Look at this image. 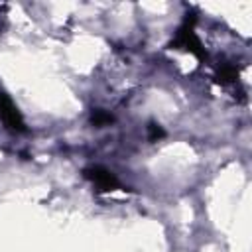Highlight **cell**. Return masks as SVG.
Here are the masks:
<instances>
[{
  "instance_id": "8992f818",
  "label": "cell",
  "mask_w": 252,
  "mask_h": 252,
  "mask_svg": "<svg viewBox=\"0 0 252 252\" xmlns=\"http://www.w3.org/2000/svg\"><path fill=\"white\" fill-rule=\"evenodd\" d=\"M165 136V132H163V128L161 126H158V124H150L148 126V138H150V142H158V140H161Z\"/></svg>"
},
{
  "instance_id": "6da1fadb",
  "label": "cell",
  "mask_w": 252,
  "mask_h": 252,
  "mask_svg": "<svg viewBox=\"0 0 252 252\" xmlns=\"http://www.w3.org/2000/svg\"><path fill=\"white\" fill-rule=\"evenodd\" d=\"M195 22H197V16H195V12H191V14H187V18H185V22H183V26L175 32V37L171 39V47H175V49H185V51H189V53H193L195 57H199V59H203L207 53H205V47H203V43H201V39L197 37V33H195Z\"/></svg>"
},
{
  "instance_id": "277c9868",
  "label": "cell",
  "mask_w": 252,
  "mask_h": 252,
  "mask_svg": "<svg viewBox=\"0 0 252 252\" xmlns=\"http://www.w3.org/2000/svg\"><path fill=\"white\" fill-rule=\"evenodd\" d=\"M114 120V116L110 114V112H106V110H102V108H94L93 112H91V124H94V126H106V124H110Z\"/></svg>"
},
{
  "instance_id": "3957f363",
  "label": "cell",
  "mask_w": 252,
  "mask_h": 252,
  "mask_svg": "<svg viewBox=\"0 0 252 252\" xmlns=\"http://www.w3.org/2000/svg\"><path fill=\"white\" fill-rule=\"evenodd\" d=\"M85 179H89L98 191H116L120 187V181L116 179V175L112 171H108L102 165H91L83 171Z\"/></svg>"
},
{
  "instance_id": "5b68a950",
  "label": "cell",
  "mask_w": 252,
  "mask_h": 252,
  "mask_svg": "<svg viewBox=\"0 0 252 252\" xmlns=\"http://www.w3.org/2000/svg\"><path fill=\"white\" fill-rule=\"evenodd\" d=\"M236 79V69L232 65H222L219 69V81L220 83H232Z\"/></svg>"
},
{
  "instance_id": "7a4b0ae2",
  "label": "cell",
  "mask_w": 252,
  "mask_h": 252,
  "mask_svg": "<svg viewBox=\"0 0 252 252\" xmlns=\"http://www.w3.org/2000/svg\"><path fill=\"white\" fill-rule=\"evenodd\" d=\"M0 122L10 132H16V134H24L28 130L20 110L16 108V104L12 102V98L6 93H0Z\"/></svg>"
}]
</instances>
